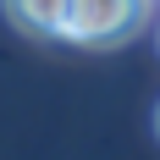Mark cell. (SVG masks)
Wrapping results in <instances>:
<instances>
[{"label": "cell", "instance_id": "cell-1", "mask_svg": "<svg viewBox=\"0 0 160 160\" xmlns=\"http://www.w3.org/2000/svg\"><path fill=\"white\" fill-rule=\"evenodd\" d=\"M149 0H72L61 22V39L72 44H116L144 22Z\"/></svg>", "mask_w": 160, "mask_h": 160}, {"label": "cell", "instance_id": "cell-3", "mask_svg": "<svg viewBox=\"0 0 160 160\" xmlns=\"http://www.w3.org/2000/svg\"><path fill=\"white\" fill-rule=\"evenodd\" d=\"M155 132H160V105H155Z\"/></svg>", "mask_w": 160, "mask_h": 160}, {"label": "cell", "instance_id": "cell-2", "mask_svg": "<svg viewBox=\"0 0 160 160\" xmlns=\"http://www.w3.org/2000/svg\"><path fill=\"white\" fill-rule=\"evenodd\" d=\"M66 6L72 0H6V17L17 28H28V33H61Z\"/></svg>", "mask_w": 160, "mask_h": 160}]
</instances>
